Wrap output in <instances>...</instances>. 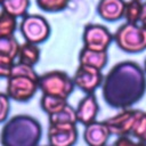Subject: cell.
I'll return each instance as SVG.
<instances>
[{
    "label": "cell",
    "instance_id": "cell-19",
    "mask_svg": "<svg viewBox=\"0 0 146 146\" xmlns=\"http://www.w3.org/2000/svg\"><path fill=\"white\" fill-rule=\"evenodd\" d=\"M18 48H19V43L14 35L0 36V55H5L16 59Z\"/></svg>",
    "mask_w": 146,
    "mask_h": 146
},
{
    "label": "cell",
    "instance_id": "cell-2",
    "mask_svg": "<svg viewBox=\"0 0 146 146\" xmlns=\"http://www.w3.org/2000/svg\"><path fill=\"white\" fill-rule=\"evenodd\" d=\"M41 137L40 122L27 114L11 116L0 131L1 146H39Z\"/></svg>",
    "mask_w": 146,
    "mask_h": 146
},
{
    "label": "cell",
    "instance_id": "cell-28",
    "mask_svg": "<svg viewBox=\"0 0 146 146\" xmlns=\"http://www.w3.org/2000/svg\"><path fill=\"white\" fill-rule=\"evenodd\" d=\"M143 70H144V72H145V74H146V58L144 59V67H143Z\"/></svg>",
    "mask_w": 146,
    "mask_h": 146
},
{
    "label": "cell",
    "instance_id": "cell-24",
    "mask_svg": "<svg viewBox=\"0 0 146 146\" xmlns=\"http://www.w3.org/2000/svg\"><path fill=\"white\" fill-rule=\"evenodd\" d=\"M15 65V59L5 55H0V78L8 79Z\"/></svg>",
    "mask_w": 146,
    "mask_h": 146
},
{
    "label": "cell",
    "instance_id": "cell-5",
    "mask_svg": "<svg viewBox=\"0 0 146 146\" xmlns=\"http://www.w3.org/2000/svg\"><path fill=\"white\" fill-rule=\"evenodd\" d=\"M38 84L42 95L56 96L64 99H68L75 88L72 76L59 70L48 71L39 75Z\"/></svg>",
    "mask_w": 146,
    "mask_h": 146
},
{
    "label": "cell",
    "instance_id": "cell-7",
    "mask_svg": "<svg viewBox=\"0 0 146 146\" xmlns=\"http://www.w3.org/2000/svg\"><path fill=\"white\" fill-rule=\"evenodd\" d=\"M141 112L143 111L136 108L121 110L115 115L107 117L104 122L108 128L111 136H116V137L131 136V132Z\"/></svg>",
    "mask_w": 146,
    "mask_h": 146
},
{
    "label": "cell",
    "instance_id": "cell-3",
    "mask_svg": "<svg viewBox=\"0 0 146 146\" xmlns=\"http://www.w3.org/2000/svg\"><path fill=\"white\" fill-rule=\"evenodd\" d=\"M39 74L34 67L21 63H15L9 78L7 79L6 91L10 100L18 103L29 102L39 90Z\"/></svg>",
    "mask_w": 146,
    "mask_h": 146
},
{
    "label": "cell",
    "instance_id": "cell-9",
    "mask_svg": "<svg viewBox=\"0 0 146 146\" xmlns=\"http://www.w3.org/2000/svg\"><path fill=\"white\" fill-rule=\"evenodd\" d=\"M72 79L76 88L82 90L86 95H89L95 94V91L102 87L104 76L100 70L86 65H79Z\"/></svg>",
    "mask_w": 146,
    "mask_h": 146
},
{
    "label": "cell",
    "instance_id": "cell-25",
    "mask_svg": "<svg viewBox=\"0 0 146 146\" xmlns=\"http://www.w3.org/2000/svg\"><path fill=\"white\" fill-rule=\"evenodd\" d=\"M10 112V99L5 92H0V123L8 120Z\"/></svg>",
    "mask_w": 146,
    "mask_h": 146
},
{
    "label": "cell",
    "instance_id": "cell-33",
    "mask_svg": "<svg viewBox=\"0 0 146 146\" xmlns=\"http://www.w3.org/2000/svg\"><path fill=\"white\" fill-rule=\"evenodd\" d=\"M145 27H146V26H145Z\"/></svg>",
    "mask_w": 146,
    "mask_h": 146
},
{
    "label": "cell",
    "instance_id": "cell-20",
    "mask_svg": "<svg viewBox=\"0 0 146 146\" xmlns=\"http://www.w3.org/2000/svg\"><path fill=\"white\" fill-rule=\"evenodd\" d=\"M17 27V21L14 16L1 10L0 11V36L14 35Z\"/></svg>",
    "mask_w": 146,
    "mask_h": 146
},
{
    "label": "cell",
    "instance_id": "cell-1",
    "mask_svg": "<svg viewBox=\"0 0 146 146\" xmlns=\"http://www.w3.org/2000/svg\"><path fill=\"white\" fill-rule=\"evenodd\" d=\"M146 92V74L133 60L116 63L104 76L102 94L105 103L117 110L131 108Z\"/></svg>",
    "mask_w": 146,
    "mask_h": 146
},
{
    "label": "cell",
    "instance_id": "cell-31",
    "mask_svg": "<svg viewBox=\"0 0 146 146\" xmlns=\"http://www.w3.org/2000/svg\"><path fill=\"white\" fill-rule=\"evenodd\" d=\"M47 146H49V145H47Z\"/></svg>",
    "mask_w": 146,
    "mask_h": 146
},
{
    "label": "cell",
    "instance_id": "cell-8",
    "mask_svg": "<svg viewBox=\"0 0 146 146\" xmlns=\"http://www.w3.org/2000/svg\"><path fill=\"white\" fill-rule=\"evenodd\" d=\"M82 41L84 48L98 51H107L111 42L113 41V34L104 25L89 23L83 29Z\"/></svg>",
    "mask_w": 146,
    "mask_h": 146
},
{
    "label": "cell",
    "instance_id": "cell-21",
    "mask_svg": "<svg viewBox=\"0 0 146 146\" xmlns=\"http://www.w3.org/2000/svg\"><path fill=\"white\" fill-rule=\"evenodd\" d=\"M141 13V1L138 0H129L125 2L124 15L123 18L127 23H138Z\"/></svg>",
    "mask_w": 146,
    "mask_h": 146
},
{
    "label": "cell",
    "instance_id": "cell-30",
    "mask_svg": "<svg viewBox=\"0 0 146 146\" xmlns=\"http://www.w3.org/2000/svg\"><path fill=\"white\" fill-rule=\"evenodd\" d=\"M138 1H141V0H138Z\"/></svg>",
    "mask_w": 146,
    "mask_h": 146
},
{
    "label": "cell",
    "instance_id": "cell-11",
    "mask_svg": "<svg viewBox=\"0 0 146 146\" xmlns=\"http://www.w3.org/2000/svg\"><path fill=\"white\" fill-rule=\"evenodd\" d=\"M99 111V105L95 94L86 95L83 98L80 99L78 106L75 107L76 120L79 123L83 124L84 127L97 121V115Z\"/></svg>",
    "mask_w": 146,
    "mask_h": 146
},
{
    "label": "cell",
    "instance_id": "cell-16",
    "mask_svg": "<svg viewBox=\"0 0 146 146\" xmlns=\"http://www.w3.org/2000/svg\"><path fill=\"white\" fill-rule=\"evenodd\" d=\"M68 105L67 99L56 97V96H49V95H42L40 99V106L42 111L48 114V116L56 114L60 112L63 108H65Z\"/></svg>",
    "mask_w": 146,
    "mask_h": 146
},
{
    "label": "cell",
    "instance_id": "cell-12",
    "mask_svg": "<svg viewBox=\"0 0 146 146\" xmlns=\"http://www.w3.org/2000/svg\"><path fill=\"white\" fill-rule=\"evenodd\" d=\"M111 133L105 122L95 121L84 127L83 139L88 146H106Z\"/></svg>",
    "mask_w": 146,
    "mask_h": 146
},
{
    "label": "cell",
    "instance_id": "cell-15",
    "mask_svg": "<svg viewBox=\"0 0 146 146\" xmlns=\"http://www.w3.org/2000/svg\"><path fill=\"white\" fill-rule=\"evenodd\" d=\"M40 59V48L38 44L30 43V42H24L19 44L18 52H17V63L32 66L39 62Z\"/></svg>",
    "mask_w": 146,
    "mask_h": 146
},
{
    "label": "cell",
    "instance_id": "cell-23",
    "mask_svg": "<svg viewBox=\"0 0 146 146\" xmlns=\"http://www.w3.org/2000/svg\"><path fill=\"white\" fill-rule=\"evenodd\" d=\"M131 136L135 137L138 141L146 144V112H141L140 116L138 117L135 128L131 132Z\"/></svg>",
    "mask_w": 146,
    "mask_h": 146
},
{
    "label": "cell",
    "instance_id": "cell-26",
    "mask_svg": "<svg viewBox=\"0 0 146 146\" xmlns=\"http://www.w3.org/2000/svg\"><path fill=\"white\" fill-rule=\"evenodd\" d=\"M146 144H143L140 141H136L133 140L131 137L127 136V137H117V139L113 143L112 146H144Z\"/></svg>",
    "mask_w": 146,
    "mask_h": 146
},
{
    "label": "cell",
    "instance_id": "cell-4",
    "mask_svg": "<svg viewBox=\"0 0 146 146\" xmlns=\"http://www.w3.org/2000/svg\"><path fill=\"white\" fill-rule=\"evenodd\" d=\"M116 46L129 54L146 50V27L138 23H124L113 34Z\"/></svg>",
    "mask_w": 146,
    "mask_h": 146
},
{
    "label": "cell",
    "instance_id": "cell-22",
    "mask_svg": "<svg viewBox=\"0 0 146 146\" xmlns=\"http://www.w3.org/2000/svg\"><path fill=\"white\" fill-rule=\"evenodd\" d=\"M71 0H35L36 6L47 13H57L64 10Z\"/></svg>",
    "mask_w": 146,
    "mask_h": 146
},
{
    "label": "cell",
    "instance_id": "cell-29",
    "mask_svg": "<svg viewBox=\"0 0 146 146\" xmlns=\"http://www.w3.org/2000/svg\"><path fill=\"white\" fill-rule=\"evenodd\" d=\"M2 1H5V0H0V3H1V2H2Z\"/></svg>",
    "mask_w": 146,
    "mask_h": 146
},
{
    "label": "cell",
    "instance_id": "cell-32",
    "mask_svg": "<svg viewBox=\"0 0 146 146\" xmlns=\"http://www.w3.org/2000/svg\"><path fill=\"white\" fill-rule=\"evenodd\" d=\"M144 146H146V145H144Z\"/></svg>",
    "mask_w": 146,
    "mask_h": 146
},
{
    "label": "cell",
    "instance_id": "cell-18",
    "mask_svg": "<svg viewBox=\"0 0 146 146\" xmlns=\"http://www.w3.org/2000/svg\"><path fill=\"white\" fill-rule=\"evenodd\" d=\"M48 121L49 124H76L78 120H76L75 108H73L68 104L60 112L48 116Z\"/></svg>",
    "mask_w": 146,
    "mask_h": 146
},
{
    "label": "cell",
    "instance_id": "cell-6",
    "mask_svg": "<svg viewBox=\"0 0 146 146\" xmlns=\"http://www.w3.org/2000/svg\"><path fill=\"white\" fill-rule=\"evenodd\" d=\"M19 31L26 42L40 44L50 35V25L48 21L38 14H27L22 18Z\"/></svg>",
    "mask_w": 146,
    "mask_h": 146
},
{
    "label": "cell",
    "instance_id": "cell-17",
    "mask_svg": "<svg viewBox=\"0 0 146 146\" xmlns=\"http://www.w3.org/2000/svg\"><path fill=\"white\" fill-rule=\"evenodd\" d=\"M0 6L1 10L8 13L15 18H23L25 15H27L30 0H5L0 3Z\"/></svg>",
    "mask_w": 146,
    "mask_h": 146
},
{
    "label": "cell",
    "instance_id": "cell-14",
    "mask_svg": "<svg viewBox=\"0 0 146 146\" xmlns=\"http://www.w3.org/2000/svg\"><path fill=\"white\" fill-rule=\"evenodd\" d=\"M107 60H108L107 51L91 50L82 47V49L79 52V65H86L102 71L106 66Z\"/></svg>",
    "mask_w": 146,
    "mask_h": 146
},
{
    "label": "cell",
    "instance_id": "cell-13",
    "mask_svg": "<svg viewBox=\"0 0 146 146\" xmlns=\"http://www.w3.org/2000/svg\"><path fill=\"white\" fill-rule=\"evenodd\" d=\"M124 0H99L97 3V14L107 22H115L123 18L124 8H125Z\"/></svg>",
    "mask_w": 146,
    "mask_h": 146
},
{
    "label": "cell",
    "instance_id": "cell-27",
    "mask_svg": "<svg viewBox=\"0 0 146 146\" xmlns=\"http://www.w3.org/2000/svg\"><path fill=\"white\" fill-rule=\"evenodd\" d=\"M139 24L143 26H146V1L141 2V13L139 18Z\"/></svg>",
    "mask_w": 146,
    "mask_h": 146
},
{
    "label": "cell",
    "instance_id": "cell-10",
    "mask_svg": "<svg viewBox=\"0 0 146 146\" xmlns=\"http://www.w3.org/2000/svg\"><path fill=\"white\" fill-rule=\"evenodd\" d=\"M76 124H49L47 131L49 146H74L78 141Z\"/></svg>",
    "mask_w": 146,
    "mask_h": 146
}]
</instances>
